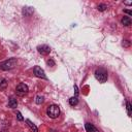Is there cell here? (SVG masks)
Listing matches in <instances>:
<instances>
[{"label": "cell", "instance_id": "obj_1", "mask_svg": "<svg viewBox=\"0 0 132 132\" xmlns=\"http://www.w3.org/2000/svg\"><path fill=\"white\" fill-rule=\"evenodd\" d=\"M16 59L15 58H10L8 60H5L3 62L0 63V69L1 70H10V69H13L15 66H16Z\"/></svg>", "mask_w": 132, "mask_h": 132}, {"label": "cell", "instance_id": "obj_2", "mask_svg": "<svg viewBox=\"0 0 132 132\" xmlns=\"http://www.w3.org/2000/svg\"><path fill=\"white\" fill-rule=\"evenodd\" d=\"M46 114H47L50 118H52V119L58 118L59 114H60V108H59V106L56 105V104L50 105V106L47 107V109H46Z\"/></svg>", "mask_w": 132, "mask_h": 132}, {"label": "cell", "instance_id": "obj_3", "mask_svg": "<svg viewBox=\"0 0 132 132\" xmlns=\"http://www.w3.org/2000/svg\"><path fill=\"white\" fill-rule=\"evenodd\" d=\"M95 77L100 82H105L107 80V77H108L107 71L105 69H103V68H99V69H97L95 71Z\"/></svg>", "mask_w": 132, "mask_h": 132}, {"label": "cell", "instance_id": "obj_4", "mask_svg": "<svg viewBox=\"0 0 132 132\" xmlns=\"http://www.w3.org/2000/svg\"><path fill=\"white\" fill-rule=\"evenodd\" d=\"M28 91H29V89H28V86L27 85H25V84H23V82H21V84H19L18 86H16V88H15V93H16V95L18 96H25L27 93H28Z\"/></svg>", "mask_w": 132, "mask_h": 132}, {"label": "cell", "instance_id": "obj_5", "mask_svg": "<svg viewBox=\"0 0 132 132\" xmlns=\"http://www.w3.org/2000/svg\"><path fill=\"white\" fill-rule=\"evenodd\" d=\"M37 51H38V53H40L41 55L46 56V55H48V54L51 53V47H50L48 45H46V44H42V45H38V46H37Z\"/></svg>", "mask_w": 132, "mask_h": 132}, {"label": "cell", "instance_id": "obj_6", "mask_svg": "<svg viewBox=\"0 0 132 132\" xmlns=\"http://www.w3.org/2000/svg\"><path fill=\"white\" fill-rule=\"evenodd\" d=\"M33 72H34V74H35L37 77H39V78H44V79L46 78L43 69H41V67H39V66H35V67L33 68Z\"/></svg>", "mask_w": 132, "mask_h": 132}, {"label": "cell", "instance_id": "obj_7", "mask_svg": "<svg viewBox=\"0 0 132 132\" xmlns=\"http://www.w3.org/2000/svg\"><path fill=\"white\" fill-rule=\"evenodd\" d=\"M8 106L10 108H15L18 106V100L15 98H13V97L9 98V100H8Z\"/></svg>", "mask_w": 132, "mask_h": 132}, {"label": "cell", "instance_id": "obj_8", "mask_svg": "<svg viewBox=\"0 0 132 132\" xmlns=\"http://www.w3.org/2000/svg\"><path fill=\"white\" fill-rule=\"evenodd\" d=\"M26 123H27V125H28V127L30 128V130L32 131V132H38V129H37V127L35 126V124H33L30 120H26Z\"/></svg>", "mask_w": 132, "mask_h": 132}, {"label": "cell", "instance_id": "obj_9", "mask_svg": "<svg viewBox=\"0 0 132 132\" xmlns=\"http://www.w3.org/2000/svg\"><path fill=\"white\" fill-rule=\"evenodd\" d=\"M85 128H86L87 132H97L96 128H95V127H94L92 124H90V123H86V125H85Z\"/></svg>", "mask_w": 132, "mask_h": 132}, {"label": "cell", "instance_id": "obj_10", "mask_svg": "<svg viewBox=\"0 0 132 132\" xmlns=\"http://www.w3.org/2000/svg\"><path fill=\"white\" fill-rule=\"evenodd\" d=\"M121 22H122V24H123L124 26H126V27H128V26L131 25V19H130L129 16H124Z\"/></svg>", "mask_w": 132, "mask_h": 132}, {"label": "cell", "instance_id": "obj_11", "mask_svg": "<svg viewBox=\"0 0 132 132\" xmlns=\"http://www.w3.org/2000/svg\"><path fill=\"white\" fill-rule=\"evenodd\" d=\"M7 88V80L5 78H0V90H4Z\"/></svg>", "mask_w": 132, "mask_h": 132}, {"label": "cell", "instance_id": "obj_12", "mask_svg": "<svg viewBox=\"0 0 132 132\" xmlns=\"http://www.w3.org/2000/svg\"><path fill=\"white\" fill-rule=\"evenodd\" d=\"M77 103H78V99H77V97L73 96V97H71V98L69 99V104H70L71 106H74V105H76Z\"/></svg>", "mask_w": 132, "mask_h": 132}, {"label": "cell", "instance_id": "obj_13", "mask_svg": "<svg viewBox=\"0 0 132 132\" xmlns=\"http://www.w3.org/2000/svg\"><path fill=\"white\" fill-rule=\"evenodd\" d=\"M126 107H127V111H128V116L131 117V111H132V105L129 101L126 102Z\"/></svg>", "mask_w": 132, "mask_h": 132}, {"label": "cell", "instance_id": "obj_14", "mask_svg": "<svg viewBox=\"0 0 132 132\" xmlns=\"http://www.w3.org/2000/svg\"><path fill=\"white\" fill-rule=\"evenodd\" d=\"M122 45H123L124 47H129V46L131 45V42H130V40H128V39H125V40H123V42H122Z\"/></svg>", "mask_w": 132, "mask_h": 132}, {"label": "cell", "instance_id": "obj_15", "mask_svg": "<svg viewBox=\"0 0 132 132\" xmlns=\"http://www.w3.org/2000/svg\"><path fill=\"white\" fill-rule=\"evenodd\" d=\"M35 102H36L37 104H41V103L43 102V97H42V96H36Z\"/></svg>", "mask_w": 132, "mask_h": 132}, {"label": "cell", "instance_id": "obj_16", "mask_svg": "<svg viewBox=\"0 0 132 132\" xmlns=\"http://www.w3.org/2000/svg\"><path fill=\"white\" fill-rule=\"evenodd\" d=\"M97 8H98V10H99V11H104V10H106L107 6H106L105 4H99Z\"/></svg>", "mask_w": 132, "mask_h": 132}, {"label": "cell", "instance_id": "obj_17", "mask_svg": "<svg viewBox=\"0 0 132 132\" xmlns=\"http://www.w3.org/2000/svg\"><path fill=\"white\" fill-rule=\"evenodd\" d=\"M16 117H18V120L19 121H23L24 120V118L22 117V113L20 111H16Z\"/></svg>", "mask_w": 132, "mask_h": 132}, {"label": "cell", "instance_id": "obj_18", "mask_svg": "<svg viewBox=\"0 0 132 132\" xmlns=\"http://www.w3.org/2000/svg\"><path fill=\"white\" fill-rule=\"evenodd\" d=\"M74 92H75V97H77V95H78V89H77V86H74Z\"/></svg>", "mask_w": 132, "mask_h": 132}, {"label": "cell", "instance_id": "obj_19", "mask_svg": "<svg viewBox=\"0 0 132 132\" xmlns=\"http://www.w3.org/2000/svg\"><path fill=\"white\" fill-rule=\"evenodd\" d=\"M47 64H48V65H55V62H54L53 60H48V61H47Z\"/></svg>", "mask_w": 132, "mask_h": 132}, {"label": "cell", "instance_id": "obj_20", "mask_svg": "<svg viewBox=\"0 0 132 132\" xmlns=\"http://www.w3.org/2000/svg\"><path fill=\"white\" fill-rule=\"evenodd\" d=\"M124 12H126V13H128L129 15H131V14H132V12H131V10H128V9H126V10H124Z\"/></svg>", "mask_w": 132, "mask_h": 132}, {"label": "cell", "instance_id": "obj_21", "mask_svg": "<svg viewBox=\"0 0 132 132\" xmlns=\"http://www.w3.org/2000/svg\"><path fill=\"white\" fill-rule=\"evenodd\" d=\"M124 3H125L126 5H131V4H132V2H131V1H125Z\"/></svg>", "mask_w": 132, "mask_h": 132}]
</instances>
